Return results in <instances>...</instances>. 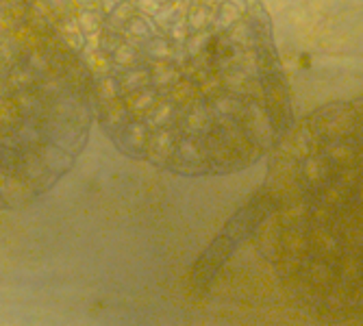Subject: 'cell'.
Wrapping results in <instances>:
<instances>
[{"label": "cell", "mask_w": 363, "mask_h": 326, "mask_svg": "<svg viewBox=\"0 0 363 326\" xmlns=\"http://www.w3.org/2000/svg\"><path fill=\"white\" fill-rule=\"evenodd\" d=\"M83 59L103 133L177 176L248 170L296 120L272 20L252 0H126Z\"/></svg>", "instance_id": "1"}, {"label": "cell", "mask_w": 363, "mask_h": 326, "mask_svg": "<svg viewBox=\"0 0 363 326\" xmlns=\"http://www.w3.org/2000/svg\"><path fill=\"white\" fill-rule=\"evenodd\" d=\"M268 215L252 235L291 305L363 322V94L294 120L268 154Z\"/></svg>", "instance_id": "2"}, {"label": "cell", "mask_w": 363, "mask_h": 326, "mask_svg": "<svg viewBox=\"0 0 363 326\" xmlns=\"http://www.w3.org/2000/svg\"><path fill=\"white\" fill-rule=\"evenodd\" d=\"M96 122L87 63L57 33L0 3V211L70 174Z\"/></svg>", "instance_id": "3"}, {"label": "cell", "mask_w": 363, "mask_h": 326, "mask_svg": "<svg viewBox=\"0 0 363 326\" xmlns=\"http://www.w3.org/2000/svg\"><path fill=\"white\" fill-rule=\"evenodd\" d=\"M0 3L38 20L83 57L103 24L126 0H0Z\"/></svg>", "instance_id": "4"}, {"label": "cell", "mask_w": 363, "mask_h": 326, "mask_svg": "<svg viewBox=\"0 0 363 326\" xmlns=\"http://www.w3.org/2000/svg\"><path fill=\"white\" fill-rule=\"evenodd\" d=\"M268 209H270L268 196L259 187L255 193H250V198L226 220L222 231L213 237V242L201 252V257H198L196 264L191 266L189 287L194 293H198V296L209 293L222 268L228 264V259L235 254V250L244 242L252 240L259 224L268 215Z\"/></svg>", "instance_id": "5"}]
</instances>
